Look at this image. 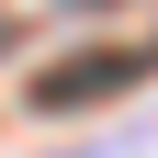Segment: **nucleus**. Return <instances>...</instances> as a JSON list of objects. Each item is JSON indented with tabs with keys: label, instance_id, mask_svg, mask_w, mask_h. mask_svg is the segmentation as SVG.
<instances>
[{
	"label": "nucleus",
	"instance_id": "nucleus-1",
	"mask_svg": "<svg viewBox=\"0 0 158 158\" xmlns=\"http://www.w3.org/2000/svg\"><path fill=\"white\" fill-rule=\"evenodd\" d=\"M147 79V56H56V68H34V113H68V102H113V90H135Z\"/></svg>",
	"mask_w": 158,
	"mask_h": 158
}]
</instances>
